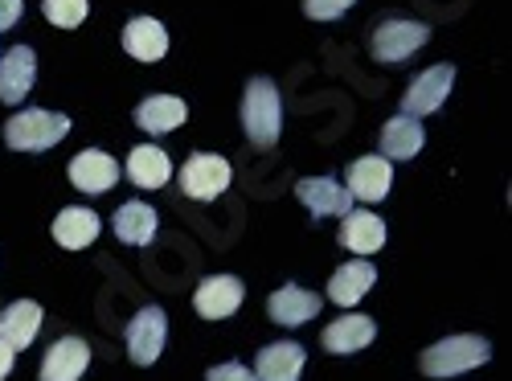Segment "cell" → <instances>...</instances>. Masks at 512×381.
Instances as JSON below:
<instances>
[{
	"mask_svg": "<svg viewBox=\"0 0 512 381\" xmlns=\"http://www.w3.org/2000/svg\"><path fill=\"white\" fill-rule=\"evenodd\" d=\"M242 127L254 148H275L283 132V107H279V87L271 78H250L242 95Z\"/></svg>",
	"mask_w": 512,
	"mask_h": 381,
	"instance_id": "cell-1",
	"label": "cell"
},
{
	"mask_svg": "<svg viewBox=\"0 0 512 381\" xmlns=\"http://www.w3.org/2000/svg\"><path fill=\"white\" fill-rule=\"evenodd\" d=\"M66 132H70V115L46 111V107H29V111H17L5 123V144L17 148V152H46V148L62 144Z\"/></svg>",
	"mask_w": 512,
	"mask_h": 381,
	"instance_id": "cell-2",
	"label": "cell"
},
{
	"mask_svg": "<svg viewBox=\"0 0 512 381\" xmlns=\"http://www.w3.org/2000/svg\"><path fill=\"white\" fill-rule=\"evenodd\" d=\"M492 357V345L484 336H447L418 357V369L426 377H459L467 369H480Z\"/></svg>",
	"mask_w": 512,
	"mask_h": 381,
	"instance_id": "cell-3",
	"label": "cell"
},
{
	"mask_svg": "<svg viewBox=\"0 0 512 381\" xmlns=\"http://www.w3.org/2000/svg\"><path fill=\"white\" fill-rule=\"evenodd\" d=\"M426 41H431V25H422V21H402V17H390V21H381L369 37V50L377 62H406L410 54H418Z\"/></svg>",
	"mask_w": 512,
	"mask_h": 381,
	"instance_id": "cell-4",
	"label": "cell"
},
{
	"mask_svg": "<svg viewBox=\"0 0 512 381\" xmlns=\"http://www.w3.org/2000/svg\"><path fill=\"white\" fill-rule=\"evenodd\" d=\"M230 177H234L230 173V160L213 156V152H193L185 160V168H181V189L193 201H213L218 193L230 189Z\"/></svg>",
	"mask_w": 512,
	"mask_h": 381,
	"instance_id": "cell-5",
	"label": "cell"
},
{
	"mask_svg": "<svg viewBox=\"0 0 512 381\" xmlns=\"http://www.w3.org/2000/svg\"><path fill=\"white\" fill-rule=\"evenodd\" d=\"M164 341H168V316L164 308L148 304L132 316L127 324V353H132L136 365H156L160 353H164Z\"/></svg>",
	"mask_w": 512,
	"mask_h": 381,
	"instance_id": "cell-6",
	"label": "cell"
},
{
	"mask_svg": "<svg viewBox=\"0 0 512 381\" xmlns=\"http://www.w3.org/2000/svg\"><path fill=\"white\" fill-rule=\"evenodd\" d=\"M451 82H455V66H431V70H422L414 82H410V91L402 95V115L418 119V115H431L447 103L451 95Z\"/></svg>",
	"mask_w": 512,
	"mask_h": 381,
	"instance_id": "cell-7",
	"label": "cell"
},
{
	"mask_svg": "<svg viewBox=\"0 0 512 381\" xmlns=\"http://www.w3.org/2000/svg\"><path fill=\"white\" fill-rule=\"evenodd\" d=\"M242 300H246V291H242V283H238L234 275H209V279H201L197 291H193V308H197V316H205V320H226V316H234V312L242 308Z\"/></svg>",
	"mask_w": 512,
	"mask_h": 381,
	"instance_id": "cell-8",
	"label": "cell"
},
{
	"mask_svg": "<svg viewBox=\"0 0 512 381\" xmlns=\"http://www.w3.org/2000/svg\"><path fill=\"white\" fill-rule=\"evenodd\" d=\"M295 193H300V201L308 205V214L316 222L320 218H345L353 209V193L336 177H304L300 185H295Z\"/></svg>",
	"mask_w": 512,
	"mask_h": 381,
	"instance_id": "cell-9",
	"label": "cell"
},
{
	"mask_svg": "<svg viewBox=\"0 0 512 381\" xmlns=\"http://www.w3.org/2000/svg\"><path fill=\"white\" fill-rule=\"evenodd\" d=\"M66 173H70V181H74L78 193L99 197V193H111V189H115V181H119V164H115L107 152L87 148V152H78V156L70 160Z\"/></svg>",
	"mask_w": 512,
	"mask_h": 381,
	"instance_id": "cell-10",
	"label": "cell"
},
{
	"mask_svg": "<svg viewBox=\"0 0 512 381\" xmlns=\"http://www.w3.org/2000/svg\"><path fill=\"white\" fill-rule=\"evenodd\" d=\"M37 78V54L29 46H13L9 54H0V99L9 107L25 103Z\"/></svg>",
	"mask_w": 512,
	"mask_h": 381,
	"instance_id": "cell-11",
	"label": "cell"
},
{
	"mask_svg": "<svg viewBox=\"0 0 512 381\" xmlns=\"http://www.w3.org/2000/svg\"><path fill=\"white\" fill-rule=\"evenodd\" d=\"M91 365V345L82 336H62L41 361V381H78Z\"/></svg>",
	"mask_w": 512,
	"mask_h": 381,
	"instance_id": "cell-12",
	"label": "cell"
},
{
	"mask_svg": "<svg viewBox=\"0 0 512 381\" xmlns=\"http://www.w3.org/2000/svg\"><path fill=\"white\" fill-rule=\"evenodd\" d=\"M390 185H394V164L386 156H361L349 164V193L353 201H381L390 197Z\"/></svg>",
	"mask_w": 512,
	"mask_h": 381,
	"instance_id": "cell-13",
	"label": "cell"
},
{
	"mask_svg": "<svg viewBox=\"0 0 512 381\" xmlns=\"http://www.w3.org/2000/svg\"><path fill=\"white\" fill-rule=\"evenodd\" d=\"M320 295L316 291H304L300 283H287V287H279L271 300H267V312H271V320L275 324H283V328H300V324H308L316 312H320Z\"/></svg>",
	"mask_w": 512,
	"mask_h": 381,
	"instance_id": "cell-14",
	"label": "cell"
},
{
	"mask_svg": "<svg viewBox=\"0 0 512 381\" xmlns=\"http://www.w3.org/2000/svg\"><path fill=\"white\" fill-rule=\"evenodd\" d=\"M373 283H377V267L369 259H353L328 279V300L336 308H357Z\"/></svg>",
	"mask_w": 512,
	"mask_h": 381,
	"instance_id": "cell-15",
	"label": "cell"
},
{
	"mask_svg": "<svg viewBox=\"0 0 512 381\" xmlns=\"http://www.w3.org/2000/svg\"><path fill=\"white\" fill-rule=\"evenodd\" d=\"M41 332V308L33 300H13L9 308H0V341L13 353L29 349Z\"/></svg>",
	"mask_w": 512,
	"mask_h": 381,
	"instance_id": "cell-16",
	"label": "cell"
},
{
	"mask_svg": "<svg viewBox=\"0 0 512 381\" xmlns=\"http://www.w3.org/2000/svg\"><path fill=\"white\" fill-rule=\"evenodd\" d=\"M304 349L295 341H275L254 361V381H300L304 373Z\"/></svg>",
	"mask_w": 512,
	"mask_h": 381,
	"instance_id": "cell-17",
	"label": "cell"
},
{
	"mask_svg": "<svg viewBox=\"0 0 512 381\" xmlns=\"http://www.w3.org/2000/svg\"><path fill=\"white\" fill-rule=\"evenodd\" d=\"M123 50L136 62H160L168 54V33L156 17H132L123 29Z\"/></svg>",
	"mask_w": 512,
	"mask_h": 381,
	"instance_id": "cell-18",
	"label": "cell"
},
{
	"mask_svg": "<svg viewBox=\"0 0 512 381\" xmlns=\"http://www.w3.org/2000/svg\"><path fill=\"white\" fill-rule=\"evenodd\" d=\"M168 177H173V160H168L164 148H156V144L132 148V156H127V181L136 189H160V185H168Z\"/></svg>",
	"mask_w": 512,
	"mask_h": 381,
	"instance_id": "cell-19",
	"label": "cell"
},
{
	"mask_svg": "<svg viewBox=\"0 0 512 381\" xmlns=\"http://www.w3.org/2000/svg\"><path fill=\"white\" fill-rule=\"evenodd\" d=\"M340 246L353 250V254H373L386 246V222L369 209H349L345 226H340Z\"/></svg>",
	"mask_w": 512,
	"mask_h": 381,
	"instance_id": "cell-20",
	"label": "cell"
},
{
	"mask_svg": "<svg viewBox=\"0 0 512 381\" xmlns=\"http://www.w3.org/2000/svg\"><path fill=\"white\" fill-rule=\"evenodd\" d=\"M373 336H377V324L369 320V316H340L336 324H328L324 328V349L328 353H361L365 345H373Z\"/></svg>",
	"mask_w": 512,
	"mask_h": 381,
	"instance_id": "cell-21",
	"label": "cell"
},
{
	"mask_svg": "<svg viewBox=\"0 0 512 381\" xmlns=\"http://www.w3.org/2000/svg\"><path fill=\"white\" fill-rule=\"evenodd\" d=\"M99 238V214L87 205H70L54 218V242L66 250H82Z\"/></svg>",
	"mask_w": 512,
	"mask_h": 381,
	"instance_id": "cell-22",
	"label": "cell"
},
{
	"mask_svg": "<svg viewBox=\"0 0 512 381\" xmlns=\"http://www.w3.org/2000/svg\"><path fill=\"white\" fill-rule=\"evenodd\" d=\"M189 119V107L177 99V95H148L140 107H136V123L152 136H164V132H177V127Z\"/></svg>",
	"mask_w": 512,
	"mask_h": 381,
	"instance_id": "cell-23",
	"label": "cell"
},
{
	"mask_svg": "<svg viewBox=\"0 0 512 381\" xmlns=\"http://www.w3.org/2000/svg\"><path fill=\"white\" fill-rule=\"evenodd\" d=\"M426 144L422 123L410 115H394L386 127H381V156L386 160H414Z\"/></svg>",
	"mask_w": 512,
	"mask_h": 381,
	"instance_id": "cell-24",
	"label": "cell"
},
{
	"mask_svg": "<svg viewBox=\"0 0 512 381\" xmlns=\"http://www.w3.org/2000/svg\"><path fill=\"white\" fill-rule=\"evenodd\" d=\"M115 238L127 246H148L156 238V209L144 201H127L115 209Z\"/></svg>",
	"mask_w": 512,
	"mask_h": 381,
	"instance_id": "cell-25",
	"label": "cell"
},
{
	"mask_svg": "<svg viewBox=\"0 0 512 381\" xmlns=\"http://www.w3.org/2000/svg\"><path fill=\"white\" fill-rule=\"evenodd\" d=\"M87 0H41V13H46L50 25L58 29H78L82 21H87Z\"/></svg>",
	"mask_w": 512,
	"mask_h": 381,
	"instance_id": "cell-26",
	"label": "cell"
},
{
	"mask_svg": "<svg viewBox=\"0 0 512 381\" xmlns=\"http://www.w3.org/2000/svg\"><path fill=\"white\" fill-rule=\"evenodd\" d=\"M357 0H304V13L312 21H336L340 13H349Z\"/></svg>",
	"mask_w": 512,
	"mask_h": 381,
	"instance_id": "cell-27",
	"label": "cell"
},
{
	"mask_svg": "<svg viewBox=\"0 0 512 381\" xmlns=\"http://www.w3.org/2000/svg\"><path fill=\"white\" fill-rule=\"evenodd\" d=\"M205 381H254V369H246L242 361H226V365H213Z\"/></svg>",
	"mask_w": 512,
	"mask_h": 381,
	"instance_id": "cell-28",
	"label": "cell"
},
{
	"mask_svg": "<svg viewBox=\"0 0 512 381\" xmlns=\"http://www.w3.org/2000/svg\"><path fill=\"white\" fill-rule=\"evenodd\" d=\"M21 13H25L21 0H0V29H13L21 21Z\"/></svg>",
	"mask_w": 512,
	"mask_h": 381,
	"instance_id": "cell-29",
	"label": "cell"
},
{
	"mask_svg": "<svg viewBox=\"0 0 512 381\" xmlns=\"http://www.w3.org/2000/svg\"><path fill=\"white\" fill-rule=\"evenodd\" d=\"M13 365H17V353H13L5 341H0V381H5V377L13 373Z\"/></svg>",
	"mask_w": 512,
	"mask_h": 381,
	"instance_id": "cell-30",
	"label": "cell"
}]
</instances>
